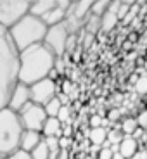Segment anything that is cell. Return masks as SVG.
Segmentation results:
<instances>
[{"label":"cell","instance_id":"obj_1","mask_svg":"<svg viewBox=\"0 0 147 159\" xmlns=\"http://www.w3.org/2000/svg\"><path fill=\"white\" fill-rule=\"evenodd\" d=\"M21 50L16 47L7 28L0 35V107H7L14 88L19 83Z\"/></svg>","mask_w":147,"mask_h":159},{"label":"cell","instance_id":"obj_2","mask_svg":"<svg viewBox=\"0 0 147 159\" xmlns=\"http://www.w3.org/2000/svg\"><path fill=\"white\" fill-rule=\"evenodd\" d=\"M56 59L57 56L44 42L23 50L21 52L19 81L26 85H33L40 80L48 78L50 73L56 69Z\"/></svg>","mask_w":147,"mask_h":159},{"label":"cell","instance_id":"obj_3","mask_svg":"<svg viewBox=\"0 0 147 159\" xmlns=\"http://www.w3.org/2000/svg\"><path fill=\"white\" fill-rule=\"evenodd\" d=\"M7 31L11 38L14 40L16 47L23 52L33 45L44 42L48 31V24L40 16H35L30 12L24 17H21L17 23L12 24L11 28H7Z\"/></svg>","mask_w":147,"mask_h":159},{"label":"cell","instance_id":"obj_4","mask_svg":"<svg viewBox=\"0 0 147 159\" xmlns=\"http://www.w3.org/2000/svg\"><path fill=\"white\" fill-rule=\"evenodd\" d=\"M24 133L23 121L19 112L12 111L11 107H2L0 111V154L11 156L21 149V139Z\"/></svg>","mask_w":147,"mask_h":159},{"label":"cell","instance_id":"obj_5","mask_svg":"<svg viewBox=\"0 0 147 159\" xmlns=\"http://www.w3.org/2000/svg\"><path fill=\"white\" fill-rule=\"evenodd\" d=\"M35 0H0V23L2 28H11L14 23L31 12Z\"/></svg>","mask_w":147,"mask_h":159},{"label":"cell","instance_id":"obj_6","mask_svg":"<svg viewBox=\"0 0 147 159\" xmlns=\"http://www.w3.org/2000/svg\"><path fill=\"white\" fill-rule=\"evenodd\" d=\"M69 36H71L69 26H68L66 21H62V23L48 26V31H47V36H45L44 43L59 57V56H64V54H66V47H68Z\"/></svg>","mask_w":147,"mask_h":159},{"label":"cell","instance_id":"obj_7","mask_svg":"<svg viewBox=\"0 0 147 159\" xmlns=\"http://www.w3.org/2000/svg\"><path fill=\"white\" fill-rule=\"evenodd\" d=\"M19 118L23 121L24 130L42 131L45 126V121L48 119V114L45 111V106H40L36 102H30L19 111Z\"/></svg>","mask_w":147,"mask_h":159},{"label":"cell","instance_id":"obj_8","mask_svg":"<svg viewBox=\"0 0 147 159\" xmlns=\"http://www.w3.org/2000/svg\"><path fill=\"white\" fill-rule=\"evenodd\" d=\"M30 88H31V100L36 104H40V106H45V104L48 102V100H52L54 97H56V81H54V78H44L40 80V81H36V83L30 85Z\"/></svg>","mask_w":147,"mask_h":159},{"label":"cell","instance_id":"obj_9","mask_svg":"<svg viewBox=\"0 0 147 159\" xmlns=\"http://www.w3.org/2000/svg\"><path fill=\"white\" fill-rule=\"evenodd\" d=\"M30 102H33L31 100V88H30V85L19 81L17 87L14 88V92H12L11 99H9L7 107H11L12 111H16V112H19L21 109H23L24 106H28Z\"/></svg>","mask_w":147,"mask_h":159},{"label":"cell","instance_id":"obj_10","mask_svg":"<svg viewBox=\"0 0 147 159\" xmlns=\"http://www.w3.org/2000/svg\"><path fill=\"white\" fill-rule=\"evenodd\" d=\"M119 5H121L119 0H113L111 5H109V9L100 16V30H102V31L108 33V31H111V30L116 26V23L119 21V16H118Z\"/></svg>","mask_w":147,"mask_h":159},{"label":"cell","instance_id":"obj_11","mask_svg":"<svg viewBox=\"0 0 147 159\" xmlns=\"http://www.w3.org/2000/svg\"><path fill=\"white\" fill-rule=\"evenodd\" d=\"M42 131H35V130H24L23 139H21V149L31 152L33 149L42 142Z\"/></svg>","mask_w":147,"mask_h":159},{"label":"cell","instance_id":"obj_12","mask_svg":"<svg viewBox=\"0 0 147 159\" xmlns=\"http://www.w3.org/2000/svg\"><path fill=\"white\" fill-rule=\"evenodd\" d=\"M64 125L62 121H61L59 118H50L48 116V119L45 121V126L44 130H42V133H44V137H62L64 135Z\"/></svg>","mask_w":147,"mask_h":159},{"label":"cell","instance_id":"obj_13","mask_svg":"<svg viewBox=\"0 0 147 159\" xmlns=\"http://www.w3.org/2000/svg\"><path fill=\"white\" fill-rule=\"evenodd\" d=\"M59 2L61 0H35V2H33V7H31V14L44 17V16H47L50 11H54V9L59 5Z\"/></svg>","mask_w":147,"mask_h":159},{"label":"cell","instance_id":"obj_14","mask_svg":"<svg viewBox=\"0 0 147 159\" xmlns=\"http://www.w3.org/2000/svg\"><path fill=\"white\" fill-rule=\"evenodd\" d=\"M137 151H139V143H137L135 139H131V137H125L123 142L118 145V152L123 159H131L137 154Z\"/></svg>","mask_w":147,"mask_h":159},{"label":"cell","instance_id":"obj_15","mask_svg":"<svg viewBox=\"0 0 147 159\" xmlns=\"http://www.w3.org/2000/svg\"><path fill=\"white\" fill-rule=\"evenodd\" d=\"M108 131H106V128L104 126H97V128H90V131H88V140H90L92 145H102L106 140H108Z\"/></svg>","mask_w":147,"mask_h":159},{"label":"cell","instance_id":"obj_16","mask_svg":"<svg viewBox=\"0 0 147 159\" xmlns=\"http://www.w3.org/2000/svg\"><path fill=\"white\" fill-rule=\"evenodd\" d=\"M62 99H61L59 95H56L52 100H48L47 104H45V111H47V114L50 116V118H57L61 112V109H62Z\"/></svg>","mask_w":147,"mask_h":159},{"label":"cell","instance_id":"obj_17","mask_svg":"<svg viewBox=\"0 0 147 159\" xmlns=\"http://www.w3.org/2000/svg\"><path fill=\"white\" fill-rule=\"evenodd\" d=\"M31 156H33V159H50V149H48L45 139L31 151Z\"/></svg>","mask_w":147,"mask_h":159},{"label":"cell","instance_id":"obj_18","mask_svg":"<svg viewBox=\"0 0 147 159\" xmlns=\"http://www.w3.org/2000/svg\"><path fill=\"white\" fill-rule=\"evenodd\" d=\"M137 126H139V121L133 118H126L121 121V130H123L125 135H131L133 131L137 130Z\"/></svg>","mask_w":147,"mask_h":159},{"label":"cell","instance_id":"obj_19","mask_svg":"<svg viewBox=\"0 0 147 159\" xmlns=\"http://www.w3.org/2000/svg\"><path fill=\"white\" fill-rule=\"evenodd\" d=\"M113 0H95V4H94V9H92V14H95V16H102L104 12L109 9Z\"/></svg>","mask_w":147,"mask_h":159},{"label":"cell","instance_id":"obj_20","mask_svg":"<svg viewBox=\"0 0 147 159\" xmlns=\"http://www.w3.org/2000/svg\"><path fill=\"white\" fill-rule=\"evenodd\" d=\"M123 139H125V133H123V130H111L109 131V135H108V140L111 143H121L123 142Z\"/></svg>","mask_w":147,"mask_h":159},{"label":"cell","instance_id":"obj_21","mask_svg":"<svg viewBox=\"0 0 147 159\" xmlns=\"http://www.w3.org/2000/svg\"><path fill=\"white\" fill-rule=\"evenodd\" d=\"M135 90L139 92V93H142V95H147V75L140 76V78L137 80V83H135Z\"/></svg>","mask_w":147,"mask_h":159},{"label":"cell","instance_id":"obj_22","mask_svg":"<svg viewBox=\"0 0 147 159\" xmlns=\"http://www.w3.org/2000/svg\"><path fill=\"white\" fill-rule=\"evenodd\" d=\"M7 159H33V156H31V152L24 151V149H17L16 152L7 156Z\"/></svg>","mask_w":147,"mask_h":159},{"label":"cell","instance_id":"obj_23","mask_svg":"<svg viewBox=\"0 0 147 159\" xmlns=\"http://www.w3.org/2000/svg\"><path fill=\"white\" fill-rule=\"evenodd\" d=\"M97 159H114V151L111 147H104L99 151V156Z\"/></svg>","mask_w":147,"mask_h":159},{"label":"cell","instance_id":"obj_24","mask_svg":"<svg viewBox=\"0 0 147 159\" xmlns=\"http://www.w3.org/2000/svg\"><path fill=\"white\" fill-rule=\"evenodd\" d=\"M57 118L62 121V125H68L69 123V106H62V109H61Z\"/></svg>","mask_w":147,"mask_h":159},{"label":"cell","instance_id":"obj_25","mask_svg":"<svg viewBox=\"0 0 147 159\" xmlns=\"http://www.w3.org/2000/svg\"><path fill=\"white\" fill-rule=\"evenodd\" d=\"M137 121H139V126L142 128V130H147V109H144V111L139 112Z\"/></svg>","mask_w":147,"mask_h":159},{"label":"cell","instance_id":"obj_26","mask_svg":"<svg viewBox=\"0 0 147 159\" xmlns=\"http://www.w3.org/2000/svg\"><path fill=\"white\" fill-rule=\"evenodd\" d=\"M108 118H109V121H118V119L121 118V112H119L118 109H113V111H109Z\"/></svg>","mask_w":147,"mask_h":159},{"label":"cell","instance_id":"obj_27","mask_svg":"<svg viewBox=\"0 0 147 159\" xmlns=\"http://www.w3.org/2000/svg\"><path fill=\"white\" fill-rule=\"evenodd\" d=\"M100 121H102V119H100V116H92L90 118V128H97V126H102V125H100Z\"/></svg>","mask_w":147,"mask_h":159},{"label":"cell","instance_id":"obj_28","mask_svg":"<svg viewBox=\"0 0 147 159\" xmlns=\"http://www.w3.org/2000/svg\"><path fill=\"white\" fill-rule=\"evenodd\" d=\"M59 142H61V149H69V145H71V139L69 137H61Z\"/></svg>","mask_w":147,"mask_h":159},{"label":"cell","instance_id":"obj_29","mask_svg":"<svg viewBox=\"0 0 147 159\" xmlns=\"http://www.w3.org/2000/svg\"><path fill=\"white\" fill-rule=\"evenodd\" d=\"M62 92H64V95H69V92H71V83H69L68 80L64 81V87H62Z\"/></svg>","mask_w":147,"mask_h":159},{"label":"cell","instance_id":"obj_30","mask_svg":"<svg viewBox=\"0 0 147 159\" xmlns=\"http://www.w3.org/2000/svg\"><path fill=\"white\" fill-rule=\"evenodd\" d=\"M57 159H69V152H68V149H62Z\"/></svg>","mask_w":147,"mask_h":159},{"label":"cell","instance_id":"obj_31","mask_svg":"<svg viewBox=\"0 0 147 159\" xmlns=\"http://www.w3.org/2000/svg\"><path fill=\"white\" fill-rule=\"evenodd\" d=\"M119 2H121V4H128V5H135L139 0H119Z\"/></svg>","mask_w":147,"mask_h":159},{"label":"cell","instance_id":"obj_32","mask_svg":"<svg viewBox=\"0 0 147 159\" xmlns=\"http://www.w3.org/2000/svg\"><path fill=\"white\" fill-rule=\"evenodd\" d=\"M144 102H145V106H147V95H145V99H144Z\"/></svg>","mask_w":147,"mask_h":159},{"label":"cell","instance_id":"obj_33","mask_svg":"<svg viewBox=\"0 0 147 159\" xmlns=\"http://www.w3.org/2000/svg\"><path fill=\"white\" fill-rule=\"evenodd\" d=\"M2 159H7V156H2Z\"/></svg>","mask_w":147,"mask_h":159},{"label":"cell","instance_id":"obj_34","mask_svg":"<svg viewBox=\"0 0 147 159\" xmlns=\"http://www.w3.org/2000/svg\"><path fill=\"white\" fill-rule=\"evenodd\" d=\"M145 69H147V61H145Z\"/></svg>","mask_w":147,"mask_h":159},{"label":"cell","instance_id":"obj_35","mask_svg":"<svg viewBox=\"0 0 147 159\" xmlns=\"http://www.w3.org/2000/svg\"><path fill=\"white\" fill-rule=\"evenodd\" d=\"M145 147H147V139H145Z\"/></svg>","mask_w":147,"mask_h":159},{"label":"cell","instance_id":"obj_36","mask_svg":"<svg viewBox=\"0 0 147 159\" xmlns=\"http://www.w3.org/2000/svg\"><path fill=\"white\" fill-rule=\"evenodd\" d=\"M73 2H75V0H73Z\"/></svg>","mask_w":147,"mask_h":159}]
</instances>
